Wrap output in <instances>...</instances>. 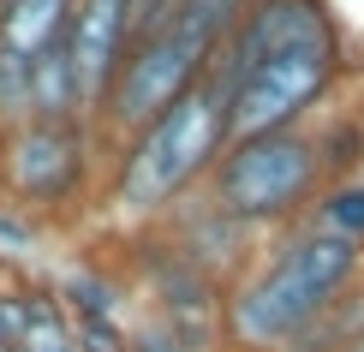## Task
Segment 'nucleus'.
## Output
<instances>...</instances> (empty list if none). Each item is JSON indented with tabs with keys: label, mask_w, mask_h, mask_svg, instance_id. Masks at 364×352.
<instances>
[{
	"label": "nucleus",
	"mask_w": 364,
	"mask_h": 352,
	"mask_svg": "<svg viewBox=\"0 0 364 352\" xmlns=\"http://www.w3.org/2000/svg\"><path fill=\"white\" fill-rule=\"evenodd\" d=\"M346 352H364V334H358V341H353V346H346Z\"/></svg>",
	"instance_id": "20"
},
{
	"label": "nucleus",
	"mask_w": 364,
	"mask_h": 352,
	"mask_svg": "<svg viewBox=\"0 0 364 352\" xmlns=\"http://www.w3.org/2000/svg\"><path fill=\"white\" fill-rule=\"evenodd\" d=\"M36 239H42V221H30L24 209H12V203H0V251H36Z\"/></svg>",
	"instance_id": "17"
},
{
	"label": "nucleus",
	"mask_w": 364,
	"mask_h": 352,
	"mask_svg": "<svg viewBox=\"0 0 364 352\" xmlns=\"http://www.w3.org/2000/svg\"><path fill=\"white\" fill-rule=\"evenodd\" d=\"M346 78L353 36L328 0H251L203 72V84L227 102V137L311 126Z\"/></svg>",
	"instance_id": "1"
},
{
	"label": "nucleus",
	"mask_w": 364,
	"mask_h": 352,
	"mask_svg": "<svg viewBox=\"0 0 364 352\" xmlns=\"http://www.w3.org/2000/svg\"><path fill=\"white\" fill-rule=\"evenodd\" d=\"M30 119V66L12 54H0V132Z\"/></svg>",
	"instance_id": "15"
},
{
	"label": "nucleus",
	"mask_w": 364,
	"mask_h": 352,
	"mask_svg": "<svg viewBox=\"0 0 364 352\" xmlns=\"http://www.w3.org/2000/svg\"><path fill=\"white\" fill-rule=\"evenodd\" d=\"M305 221L316 233H335V239L364 251V167L358 174H341V179H323L311 209H305Z\"/></svg>",
	"instance_id": "12"
},
{
	"label": "nucleus",
	"mask_w": 364,
	"mask_h": 352,
	"mask_svg": "<svg viewBox=\"0 0 364 352\" xmlns=\"http://www.w3.org/2000/svg\"><path fill=\"white\" fill-rule=\"evenodd\" d=\"M78 329V352H126L132 323H72Z\"/></svg>",
	"instance_id": "18"
},
{
	"label": "nucleus",
	"mask_w": 364,
	"mask_h": 352,
	"mask_svg": "<svg viewBox=\"0 0 364 352\" xmlns=\"http://www.w3.org/2000/svg\"><path fill=\"white\" fill-rule=\"evenodd\" d=\"M173 0H132V36H144V30H156L161 18H168Z\"/></svg>",
	"instance_id": "19"
},
{
	"label": "nucleus",
	"mask_w": 364,
	"mask_h": 352,
	"mask_svg": "<svg viewBox=\"0 0 364 352\" xmlns=\"http://www.w3.org/2000/svg\"><path fill=\"white\" fill-rule=\"evenodd\" d=\"M54 299L72 323H126V304H132L119 269H102V263H72L54 281Z\"/></svg>",
	"instance_id": "11"
},
{
	"label": "nucleus",
	"mask_w": 364,
	"mask_h": 352,
	"mask_svg": "<svg viewBox=\"0 0 364 352\" xmlns=\"http://www.w3.org/2000/svg\"><path fill=\"white\" fill-rule=\"evenodd\" d=\"M311 149H316V167L323 179H341V174H358L364 167V102H341V90L311 114Z\"/></svg>",
	"instance_id": "9"
},
{
	"label": "nucleus",
	"mask_w": 364,
	"mask_h": 352,
	"mask_svg": "<svg viewBox=\"0 0 364 352\" xmlns=\"http://www.w3.org/2000/svg\"><path fill=\"white\" fill-rule=\"evenodd\" d=\"M30 119H48V126H90V96L78 84L66 42L48 48L42 60H30Z\"/></svg>",
	"instance_id": "8"
},
{
	"label": "nucleus",
	"mask_w": 364,
	"mask_h": 352,
	"mask_svg": "<svg viewBox=\"0 0 364 352\" xmlns=\"http://www.w3.org/2000/svg\"><path fill=\"white\" fill-rule=\"evenodd\" d=\"M66 18H72V0H6L0 6V54L24 60V66L42 60L66 42Z\"/></svg>",
	"instance_id": "10"
},
{
	"label": "nucleus",
	"mask_w": 364,
	"mask_h": 352,
	"mask_svg": "<svg viewBox=\"0 0 364 352\" xmlns=\"http://www.w3.org/2000/svg\"><path fill=\"white\" fill-rule=\"evenodd\" d=\"M358 334H364V281H358V287H346L341 299H328L323 311H316V316H311V323L299 329L281 352H346Z\"/></svg>",
	"instance_id": "13"
},
{
	"label": "nucleus",
	"mask_w": 364,
	"mask_h": 352,
	"mask_svg": "<svg viewBox=\"0 0 364 352\" xmlns=\"http://www.w3.org/2000/svg\"><path fill=\"white\" fill-rule=\"evenodd\" d=\"M24 323H30V287L24 281H0V352L18 346Z\"/></svg>",
	"instance_id": "16"
},
{
	"label": "nucleus",
	"mask_w": 364,
	"mask_h": 352,
	"mask_svg": "<svg viewBox=\"0 0 364 352\" xmlns=\"http://www.w3.org/2000/svg\"><path fill=\"white\" fill-rule=\"evenodd\" d=\"M30 287V323L18 334V346L12 352H78V329H72V316L60 311L54 287L48 281H24Z\"/></svg>",
	"instance_id": "14"
},
{
	"label": "nucleus",
	"mask_w": 364,
	"mask_h": 352,
	"mask_svg": "<svg viewBox=\"0 0 364 352\" xmlns=\"http://www.w3.org/2000/svg\"><path fill=\"white\" fill-rule=\"evenodd\" d=\"M108 144L96 126H24L0 132V203L24 209L30 221H66L96 203Z\"/></svg>",
	"instance_id": "5"
},
{
	"label": "nucleus",
	"mask_w": 364,
	"mask_h": 352,
	"mask_svg": "<svg viewBox=\"0 0 364 352\" xmlns=\"http://www.w3.org/2000/svg\"><path fill=\"white\" fill-rule=\"evenodd\" d=\"M221 149H227V102L209 84H197L149 126H138L126 144L108 149L96 203L119 221V233L156 227L179 197L203 191Z\"/></svg>",
	"instance_id": "3"
},
{
	"label": "nucleus",
	"mask_w": 364,
	"mask_h": 352,
	"mask_svg": "<svg viewBox=\"0 0 364 352\" xmlns=\"http://www.w3.org/2000/svg\"><path fill=\"white\" fill-rule=\"evenodd\" d=\"M209 60H215V48H209L197 30H186L179 18H161L156 30H144V36L126 42L119 72L108 78V90H102L90 126L102 132V144H108V149L126 144L138 126H149L161 108H173L186 90L203 84Z\"/></svg>",
	"instance_id": "6"
},
{
	"label": "nucleus",
	"mask_w": 364,
	"mask_h": 352,
	"mask_svg": "<svg viewBox=\"0 0 364 352\" xmlns=\"http://www.w3.org/2000/svg\"><path fill=\"white\" fill-rule=\"evenodd\" d=\"M156 233L173 245V251H186L203 274H215V281L227 287L239 269L251 263L257 251H263V239L251 233V227H239L233 215H221L215 209V197L209 191H191V197H179V203L168 209V215L156 221Z\"/></svg>",
	"instance_id": "7"
},
{
	"label": "nucleus",
	"mask_w": 364,
	"mask_h": 352,
	"mask_svg": "<svg viewBox=\"0 0 364 352\" xmlns=\"http://www.w3.org/2000/svg\"><path fill=\"white\" fill-rule=\"evenodd\" d=\"M316 186H323V167H316V149H311L305 126L227 137V149L215 156V167L203 179V191L215 197L221 215L251 227L257 239L287 233V227L305 221Z\"/></svg>",
	"instance_id": "4"
},
{
	"label": "nucleus",
	"mask_w": 364,
	"mask_h": 352,
	"mask_svg": "<svg viewBox=\"0 0 364 352\" xmlns=\"http://www.w3.org/2000/svg\"><path fill=\"white\" fill-rule=\"evenodd\" d=\"M364 281V251L311 221L269 233L233 281L221 287V346L233 352H281L299 329Z\"/></svg>",
	"instance_id": "2"
}]
</instances>
